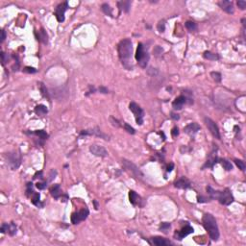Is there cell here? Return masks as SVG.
<instances>
[{"label": "cell", "instance_id": "1", "mask_svg": "<svg viewBox=\"0 0 246 246\" xmlns=\"http://www.w3.org/2000/svg\"><path fill=\"white\" fill-rule=\"evenodd\" d=\"M132 54H133V46L132 42L129 39H125L119 42L118 44V55L120 58L122 65L126 69H133L132 63Z\"/></svg>", "mask_w": 246, "mask_h": 246}, {"label": "cell", "instance_id": "2", "mask_svg": "<svg viewBox=\"0 0 246 246\" xmlns=\"http://www.w3.org/2000/svg\"><path fill=\"white\" fill-rule=\"evenodd\" d=\"M202 223H203L205 230L208 232L210 237L212 240L216 241L219 238V230H218V226H217L215 218L210 214H206L203 215Z\"/></svg>", "mask_w": 246, "mask_h": 246}, {"label": "cell", "instance_id": "3", "mask_svg": "<svg viewBox=\"0 0 246 246\" xmlns=\"http://www.w3.org/2000/svg\"><path fill=\"white\" fill-rule=\"evenodd\" d=\"M149 54L147 51H145L144 46L142 43L139 42L138 44V48H137V53H136V60L138 61L139 66H141L142 68H145L146 65L148 64L149 62Z\"/></svg>", "mask_w": 246, "mask_h": 246}, {"label": "cell", "instance_id": "4", "mask_svg": "<svg viewBox=\"0 0 246 246\" xmlns=\"http://www.w3.org/2000/svg\"><path fill=\"white\" fill-rule=\"evenodd\" d=\"M122 164H123L124 168L127 170L129 173H131L134 177H136L138 179H141L143 177V173L141 171V169H139L137 165L135 163H133L132 162L128 161V160L123 159L122 160Z\"/></svg>", "mask_w": 246, "mask_h": 246}, {"label": "cell", "instance_id": "5", "mask_svg": "<svg viewBox=\"0 0 246 246\" xmlns=\"http://www.w3.org/2000/svg\"><path fill=\"white\" fill-rule=\"evenodd\" d=\"M215 198L219 201V203L222 204V205H225V206L230 205L233 201H234V197H233V195L231 193V190L228 189H225L223 191H217V194H216Z\"/></svg>", "mask_w": 246, "mask_h": 246}, {"label": "cell", "instance_id": "6", "mask_svg": "<svg viewBox=\"0 0 246 246\" xmlns=\"http://www.w3.org/2000/svg\"><path fill=\"white\" fill-rule=\"evenodd\" d=\"M129 108H130L131 112L134 114L137 123L138 125H141L143 123V116H144V112H143L142 109L135 102H132L129 105Z\"/></svg>", "mask_w": 246, "mask_h": 246}, {"label": "cell", "instance_id": "7", "mask_svg": "<svg viewBox=\"0 0 246 246\" xmlns=\"http://www.w3.org/2000/svg\"><path fill=\"white\" fill-rule=\"evenodd\" d=\"M8 158V162L10 164V167L13 170H16L17 168H18V167L20 165L21 163V157L20 154L17 152H13V153H9L7 155Z\"/></svg>", "mask_w": 246, "mask_h": 246}, {"label": "cell", "instance_id": "8", "mask_svg": "<svg viewBox=\"0 0 246 246\" xmlns=\"http://www.w3.org/2000/svg\"><path fill=\"white\" fill-rule=\"evenodd\" d=\"M89 214H90V211L87 208L81 210L78 212H74V214H72L71 215V222L73 224H78L81 221L85 220V219L88 217Z\"/></svg>", "mask_w": 246, "mask_h": 246}, {"label": "cell", "instance_id": "9", "mask_svg": "<svg viewBox=\"0 0 246 246\" xmlns=\"http://www.w3.org/2000/svg\"><path fill=\"white\" fill-rule=\"evenodd\" d=\"M68 9V2H64L62 4H60L58 7L56 8L55 11V17L57 18V20L59 22H63L64 20V13L65 11Z\"/></svg>", "mask_w": 246, "mask_h": 246}, {"label": "cell", "instance_id": "10", "mask_svg": "<svg viewBox=\"0 0 246 246\" xmlns=\"http://www.w3.org/2000/svg\"><path fill=\"white\" fill-rule=\"evenodd\" d=\"M205 123H206V126L208 127V129L210 130V132L211 133V135L214 136L215 138H220V134H219V129L217 127V125L215 124V121H212L211 118L209 117H206L205 118Z\"/></svg>", "mask_w": 246, "mask_h": 246}, {"label": "cell", "instance_id": "11", "mask_svg": "<svg viewBox=\"0 0 246 246\" xmlns=\"http://www.w3.org/2000/svg\"><path fill=\"white\" fill-rule=\"evenodd\" d=\"M97 136V137H100L106 141H108L109 139V136L105 135L104 133H102V131L99 129V128H94V129H90V130H84L81 132V136Z\"/></svg>", "mask_w": 246, "mask_h": 246}, {"label": "cell", "instance_id": "12", "mask_svg": "<svg viewBox=\"0 0 246 246\" xmlns=\"http://www.w3.org/2000/svg\"><path fill=\"white\" fill-rule=\"evenodd\" d=\"M90 151L94 156H97V157H107L108 156V151L101 145L92 144L90 147Z\"/></svg>", "mask_w": 246, "mask_h": 246}, {"label": "cell", "instance_id": "13", "mask_svg": "<svg viewBox=\"0 0 246 246\" xmlns=\"http://www.w3.org/2000/svg\"><path fill=\"white\" fill-rule=\"evenodd\" d=\"M191 233H193V228L189 225H187V226H185L184 228H182L181 231L176 233V237L179 239V240H181V239H183L184 237L189 236V234H191Z\"/></svg>", "mask_w": 246, "mask_h": 246}, {"label": "cell", "instance_id": "14", "mask_svg": "<svg viewBox=\"0 0 246 246\" xmlns=\"http://www.w3.org/2000/svg\"><path fill=\"white\" fill-rule=\"evenodd\" d=\"M8 232L11 236H14L17 234V226L15 225V223H10V224H3L1 227V233H6Z\"/></svg>", "mask_w": 246, "mask_h": 246}, {"label": "cell", "instance_id": "15", "mask_svg": "<svg viewBox=\"0 0 246 246\" xmlns=\"http://www.w3.org/2000/svg\"><path fill=\"white\" fill-rule=\"evenodd\" d=\"M199 130H200V126H199L197 123H190L185 127V132L191 137L194 136Z\"/></svg>", "mask_w": 246, "mask_h": 246}, {"label": "cell", "instance_id": "16", "mask_svg": "<svg viewBox=\"0 0 246 246\" xmlns=\"http://www.w3.org/2000/svg\"><path fill=\"white\" fill-rule=\"evenodd\" d=\"M129 199L130 202L134 206H141V197L138 194H137L134 190H130L129 192Z\"/></svg>", "mask_w": 246, "mask_h": 246}, {"label": "cell", "instance_id": "17", "mask_svg": "<svg viewBox=\"0 0 246 246\" xmlns=\"http://www.w3.org/2000/svg\"><path fill=\"white\" fill-rule=\"evenodd\" d=\"M185 102H187V98H185V96L180 95L175 99L173 103H172V106H173L174 110H181Z\"/></svg>", "mask_w": 246, "mask_h": 246}, {"label": "cell", "instance_id": "18", "mask_svg": "<svg viewBox=\"0 0 246 246\" xmlns=\"http://www.w3.org/2000/svg\"><path fill=\"white\" fill-rule=\"evenodd\" d=\"M151 243L154 244L156 246H167V245H171L172 243L167 239H164L163 237H155L151 238Z\"/></svg>", "mask_w": 246, "mask_h": 246}, {"label": "cell", "instance_id": "19", "mask_svg": "<svg viewBox=\"0 0 246 246\" xmlns=\"http://www.w3.org/2000/svg\"><path fill=\"white\" fill-rule=\"evenodd\" d=\"M220 8L228 14H234V6L231 1H221L218 3Z\"/></svg>", "mask_w": 246, "mask_h": 246}, {"label": "cell", "instance_id": "20", "mask_svg": "<svg viewBox=\"0 0 246 246\" xmlns=\"http://www.w3.org/2000/svg\"><path fill=\"white\" fill-rule=\"evenodd\" d=\"M175 187L178 188V189H189L190 187V183L189 181L188 180L187 178H181L179 179L178 181L175 182Z\"/></svg>", "mask_w": 246, "mask_h": 246}, {"label": "cell", "instance_id": "21", "mask_svg": "<svg viewBox=\"0 0 246 246\" xmlns=\"http://www.w3.org/2000/svg\"><path fill=\"white\" fill-rule=\"evenodd\" d=\"M50 193L55 199L60 198V196L62 195V189H61V187H60V185L57 184V185H53V187L50 189Z\"/></svg>", "mask_w": 246, "mask_h": 246}, {"label": "cell", "instance_id": "22", "mask_svg": "<svg viewBox=\"0 0 246 246\" xmlns=\"http://www.w3.org/2000/svg\"><path fill=\"white\" fill-rule=\"evenodd\" d=\"M37 38L39 42H42L44 44L48 42V36L46 34V32L44 31V29H41L39 31V33H37Z\"/></svg>", "mask_w": 246, "mask_h": 246}, {"label": "cell", "instance_id": "23", "mask_svg": "<svg viewBox=\"0 0 246 246\" xmlns=\"http://www.w3.org/2000/svg\"><path fill=\"white\" fill-rule=\"evenodd\" d=\"M117 5H118V8L125 13H128L130 8H131V2L130 1H119V2H117Z\"/></svg>", "mask_w": 246, "mask_h": 246}, {"label": "cell", "instance_id": "24", "mask_svg": "<svg viewBox=\"0 0 246 246\" xmlns=\"http://www.w3.org/2000/svg\"><path fill=\"white\" fill-rule=\"evenodd\" d=\"M203 56H204L205 59L210 60V61H217V60H219V55L218 54H215V53H212L211 51L204 52Z\"/></svg>", "mask_w": 246, "mask_h": 246}, {"label": "cell", "instance_id": "25", "mask_svg": "<svg viewBox=\"0 0 246 246\" xmlns=\"http://www.w3.org/2000/svg\"><path fill=\"white\" fill-rule=\"evenodd\" d=\"M47 112H48V110L44 105H39L35 108V112L38 116H44L45 114H47Z\"/></svg>", "mask_w": 246, "mask_h": 246}, {"label": "cell", "instance_id": "26", "mask_svg": "<svg viewBox=\"0 0 246 246\" xmlns=\"http://www.w3.org/2000/svg\"><path fill=\"white\" fill-rule=\"evenodd\" d=\"M39 197H41L39 196V193H38V192H34L31 197L32 203L36 206H38V207H42V204H41V201H39Z\"/></svg>", "mask_w": 246, "mask_h": 246}, {"label": "cell", "instance_id": "27", "mask_svg": "<svg viewBox=\"0 0 246 246\" xmlns=\"http://www.w3.org/2000/svg\"><path fill=\"white\" fill-rule=\"evenodd\" d=\"M185 28H187L189 32H194L197 30V25L193 21H187L185 22Z\"/></svg>", "mask_w": 246, "mask_h": 246}, {"label": "cell", "instance_id": "28", "mask_svg": "<svg viewBox=\"0 0 246 246\" xmlns=\"http://www.w3.org/2000/svg\"><path fill=\"white\" fill-rule=\"evenodd\" d=\"M102 11L105 13L106 15H108V16H111L112 17V10L111 8V6L107 3H105L102 5Z\"/></svg>", "mask_w": 246, "mask_h": 246}, {"label": "cell", "instance_id": "29", "mask_svg": "<svg viewBox=\"0 0 246 246\" xmlns=\"http://www.w3.org/2000/svg\"><path fill=\"white\" fill-rule=\"evenodd\" d=\"M220 163H221V164H222V167H224V169H226V170H232V169H233V165H232V163H231L229 161H227V160H225V159L220 160Z\"/></svg>", "mask_w": 246, "mask_h": 246}, {"label": "cell", "instance_id": "30", "mask_svg": "<svg viewBox=\"0 0 246 246\" xmlns=\"http://www.w3.org/2000/svg\"><path fill=\"white\" fill-rule=\"evenodd\" d=\"M34 134H35L36 136H38L39 138H42V139H45V138H48V135L46 134V133H45L43 130L36 131V132H34Z\"/></svg>", "mask_w": 246, "mask_h": 246}, {"label": "cell", "instance_id": "31", "mask_svg": "<svg viewBox=\"0 0 246 246\" xmlns=\"http://www.w3.org/2000/svg\"><path fill=\"white\" fill-rule=\"evenodd\" d=\"M235 163L237 164V167L241 171L245 170V163H244L243 161H241V160H235Z\"/></svg>", "mask_w": 246, "mask_h": 246}, {"label": "cell", "instance_id": "32", "mask_svg": "<svg viewBox=\"0 0 246 246\" xmlns=\"http://www.w3.org/2000/svg\"><path fill=\"white\" fill-rule=\"evenodd\" d=\"M157 28H158V31L160 33H163L164 30H165V21L164 20H161L159 21L158 25H157Z\"/></svg>", "mask_w": 246, "mask_h": 246}, {"label": "cell", "instance_id": "33", "mask_svg": "<svg viewBox=\"0 0 246 246\" xmlns=\"http://www.w3.org/2000/svg\"><path fill=\"white\" fill-rule=\"evenodd\" d=\"M211 75L212 79H214L215 82L219 83V82L221 81V74L219 72H211Z\"/></svg>", "mask_w": 246, "mask_h": 246}, {"label": "cell", "instance_id": "34", "mask_svg": "<svg viewBox=\"0 0 246 246\" xmlns=\"http://www.w3.org/2000/svg\"><path fill=\"white\" fill-rule=\"evenodd\" d=\"M123 126H124V129H125L126 131H127L128 133H130V134H132V135H133V134H135V129L133 128L132 126H130L128 123H124Z\"/></svg>", "mask_w": 246, "mask_h": 246}, {"label": "cell", "instance_id": "35", "mask_svg": "<svg viewBox=\"0 0 246 246\" xmlns=\"http://www.w3.org/2000/svg\"><path fill=\"white\" fill-rule=\"evenodd\" d=\"M161 230L163 232V233H167L168 230H169V228H170V224L169 223H167V222H164V223H162L161 224Z\"/></svg>", "mask_w": 246, "mask_h": 246}, {"label": "cell", "instance_id": "36", "mask_svg": "<svg viewBox=\"0 0 246 246\" xmlns=\"http://www.w3.org/2000/svg\"><path fill=\"white\" fill-rule=\"evenodd\" d=\"M153 52H154V54L156 56H160V55H162L163 54V48L162 47H160V46H156V47L154 48V50H153Z\"/></svg>", "mask_w": 246, "mask_h": 246}, {"label": "cell", "instance_id": "37", "mask_svg": "<svg viewBox=\"0 0 246 246\" xmlns=\"http://www.w3.org/2000/svg\"><path fill=\"white\" fill-rule=\"evenodd\" d=\"M41 91H42V94L44 97H48V94H47V90H46V88L43 86V84H41Z\"/></svg>", "mask_w": 246, "mask_h": 246}, {"label": "cell", "instance_id": "38", "mask_svg": "<svg viewBox=\"0 0 246 246\" xmlns=\"http://www.w3.org/2000/svg\"><path fill=\"white\" fill-rule=\"evenodd\" d=\"M237 6H238V8H240L241 10H245V8H246V1H243V0H239V1H237Z\"/></svg>", "mask_w": 246, "mask_h": 246}, {"label": "cell", "instance_id": "39", "mask_svg": "<svg viewBox=\"0 0 246 246\" xmlns=\"http://www.w3.org/2000/svg\"><path fill=\"white\" fill-rule=\"evenodd\" d=\"M110 120H111L112 124L114 125V126H116V127H119V126H120V124H119L118 120H117V119H116L115 117L111 116V117H110Z\"/></svg>", "mask_w": 246, "mask_h": 246}, {"label": "cell", "instance_id": "40", "mask_svg": "<svg viewBox=\"0 0 246 246\" xmlns=\"http://www.w3.org/2000/svg\"><path fill=\"white\" fill-rule=\"evenodd\" d=\"M23 71L24 72H26V73H36V69L35 68H29V66H26V68L23 69Z\"/></svg>", "mask_w": 246, "mask_h": 246}, {"label": "cell", "instance_id": "41", "mask_svg": "<svg viewBox=\"0 0 246 246\" xmlns=\"http://www.w3.org/2000/svg\"><path fill=\"white\" fill-rule=\"evenodd\" d=\"M171 134H172V137H173V138L178 137V135H179V129L177 127H174L173 129H172Z\"/></svg>", "mask_w": 246, "mask_h": 246}, {"label": "cell", "instance_id": "42", "mask_svg": "<svg viewBox=\"0 0 246 246\" xmlns=\"http://www.w3.org/2000/svg\"><path fill=\"white\" fill-rule=\"evenodd\" d=\"M36 187L39 189H44L46 188V183H38L36 185Z\"/></svg>", "mask_w": 246, "mask_h": 246}, {"label": "cell", "instance_id": "43", "mask_svg": "<svg viewBox=\"0 0 246 246\" xmlns=\"http://www.w3.org/2000/svg\"><path fill=\"white\" fill-rule=\"evenodd\" d=\"M1 58H2V60H1V64H2V65H4L5 64H6V61H7V60H6V56H5V53L4 52H1Z\"/></svg>", "mask_w": 246, "mask_h": 246}, {"label": "cell", "instance_id": "44", "mask_svg": "<svg viewBox=\"0 0 246 246\" xmlns=\"http://www.w3.org/2000/svg\"><path fill=\"white\" fill-rule=\"evenodd\" d=\"M171 117L174 119V120H178L179 118H180V116H179V115H177V114H174V112H172L171 114Z\"/></svg>", "mask_w": 246, "mask_h": 246}, {"label": "cell", "instance_id": "45", "mask_svg": "<svg viewBox=\"0 0 246 246\" xmlns=\"http://www.w3.org/2000/svg\"><path fill=\"white\" fill-rule=\"evenodd\" d=\"M5 39H6V33L4 30H2L1 31V42L5 41Z\"/></svg>", "mask_w": 246, "mask_h": 246}, {"label": "cell", "instance_id": "46", "mask_svg": "<svg viewBox=\"0 0 246 246\" xmlns=\"http://www.w3.org/2000/svg\"><path fill=\"white\" fill-rule=\"evenodd\" d=\"M99 91L102 92V94H108V90L106 89V88H103V87L99 88Z\"/></svg>", "mask_w": 246, "mask_h": 246}, {"label": "cell", "instance_id": "47", "mask_svg": "<svg viewBox=\"0 0 246 246\" xmlns=\"http://www.w3.org/2000/svg\"><path fill=\"white\" fill-rule=\"evenodd\" d=\"M173 167H174V164H173V163H169V164H168V167H167V172H170L172 169H173Z\"/></svg>", "mask_w": 246, "mask_h": 246}]
</instances>
